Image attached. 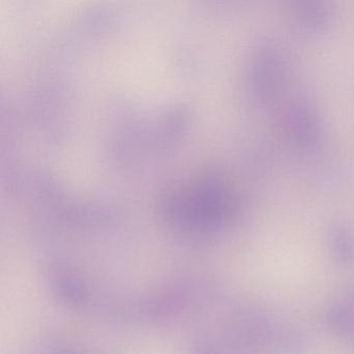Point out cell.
<instances>
[{
  "label": "cell",
  "mask_w": 354,
  "mask_h": 354,
  "mask_svg": "<svg viewBox=\"0 0 354 354\" xmlns=\"http://www.w3.org/2000/svg\"><path fill=\"white\" fill-rule=\"evenodd\" d=\"M165 208L176 219L196 225H216L233 211L231 186L217 175L192 178L165 194Z\"/></svg>",
  "instance_id": "1"
},
{
  "label": "cell",
  "mask_w": 354,
  "mask_h": 354,
  "mask_svg": "<svg viewBox=\"0 0 354 354\" xmlns=\"http://www.w3.org/2000/svg\"><path fill=\"white\" fill-rule=\"evenodd\" d=\"M327 323L339 337H349L354 333V319L347 308L339 304L331 306L327 310Z\"/></svg>",
  "instance_id": "2"
},
{
  "label": "cell",
  "mask_w": 354,
  "mask_h": 354,
  "mask_svg": "<svg viewBox=\"0 0 354 354\" xmlns=\"http://www.w3.org/2000/svg\"><path fill=\"white\" fill-rule=\"evenodd\" d=\"M333 254L341 264L350 265L354 262V244L351 237L343 229L335 230L333 235Z\"/></svg>",
  "instance_id": "3"
},
{
  "label": "cell",
  "mask_w": 354,
  "mask_h": 354,
  "mask_svg": "<svg viewBox=\"0 0 354 354\" xmlns=\"http://www.w3.org/2000/svg\"><path fill=\"white\" fill-rule=\"evenodd\" d=\"M353 299H354V293H353Z\"/></svg>",
  "instance_id": "4"
}]
</instances>
